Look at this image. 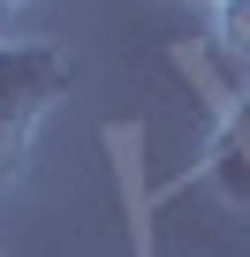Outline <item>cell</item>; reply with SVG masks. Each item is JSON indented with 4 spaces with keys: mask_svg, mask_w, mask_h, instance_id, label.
<instances>
[{
    "mask_svg": "<svg viewBox=\"0 0 250 257\" xmlns=\"http://www.w3.org/2000/svg\"><path fill=\"white\" fill-rule=\"evenodd\" d=\"M68 83H76V61L53 38H0V189L31 167V144L46 113L68 98Z\"/></svg>",
    "mask_w": 250,
    "mask_h": 257,
    "instance_id": "1",
    "label": "cell"
},
{
    "mask_svg": "<svg viewBox=\"0 0 250 257\" xmlns=\"http://www.w3.org/2000/svg\"><path fill=\"white\" fill-rule=\"evenodd\" d=\"M212 61H220V98H227V121H235V91L250 76V0H220L212 8Z\"/></svg>",
    "mask_w": 250,
    "mask_h": 257,
    "instance_id": "2",
    "label": "cell"
},
{
    "mask_svg": "<svg viewBox=\"0 0 250 257\" xmlns=\"http://www.w3.org/2000/svg\"><path fill=\"white\" fill-rule=\"evenodd\" d=\"M182 8H220V0H182Z\"/></svg>",
    "mask_w": 250,
    "mask_h": 257,
    "instance_id": "3",
    "label": "cell"
},
{
    "mask_svg": "<svg viewBox=\"0 0 250 257\" xmlns=\"http://www.w3.org/2000/svg\"><path fill=\"white\" fill-rule=\"evenodd\" d=\"M8 8H16V0H0V23H8Z\"/></svg>",
    "mask_w": 250,
    "mask_h": 257,
    "instance_id": "4",
    "label": "cell"
}]
</instances>
